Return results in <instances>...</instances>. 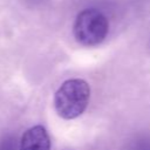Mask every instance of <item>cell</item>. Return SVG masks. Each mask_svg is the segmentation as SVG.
I'll use <instances>...</instances> for the list:
<instances>
[{"mask_svg": "<svg viewBox=\"0 0 150 150\" xmlns=\"http://www.w3.org/2000/svg\"><path fill=\"white\" fill-rule=\"evenodd\" d=\"M90 87L82 79L64 81L54 95V107L57 115L64 120H74L82 115L88 107Z\"/></svg>", "mask_w": 150, "mask_h": 150, "instance_id": "6da1fadb", "label": "cell"}, {"mask_svg": "<svg viewBox=\"0 0 150 150\" xmlns=\"http://www.w3.org/2000/svg\"><path fill=\"white\" fill-rule=\"evenodd\" d=\"M109 30V22L105 15L96 8H86L81 11L73 27L76 41L83 46H96L101 43Z\"/></svg>", "mask_w": 150, "mask_h": 150, "instance_id": "7a4b0ae2", "label": "cell"}, {"mask_svg": "<svg viewBox=\"0 0 150 150\" xmlns=\"http://www.w3.org/2000/svg\"><path fill=\"white\" fill-rule=\"evenodd\" d=\"M19 150H50V138L45 127L28 128L21 136Z\"/></svg>", "mask_w": 150, "mask_h": 150, "instance_id": "3957f363", "label": "cell"}, {"mask_svg": "<svg viewBox=\"0 0 150 150\" xmlns=\"http://www.w3.org/2000/svg\"><path fill=\"white\" fill-rule=\"evenodd\" d=\"M0 150H19L15 136L12 134L4 135L0 138Z\"/></svg>", "mask_w": 150, "mask_h": 150, "instance_id": "277c9868", "label": "cell"}, {"mask_svg": "<svg viewBox=\"0 0 150 150\" xmlns=\"http://www.w3.org/2000/svg\"><path fill=\"white\" fill-rule=\"evenodd\" d=\"M130 150H150V139L146 137L137 138L132 142Z\"/></svg>", "mask_w": 150, "mask_h": 150, "instance_id": "5b68a950", "label": "cell"}]
</instances>
